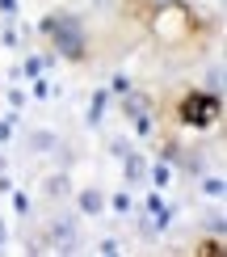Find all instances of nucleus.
Returning a JSON list of instances; mask_svg holds the SVG:
<instances>
[{"label": "nucleus", "mask_w": 227, "mask_h": 257, "mask_svg": "<svg viewBox=\"0 0 227 257\" xmlns=\"http://www.w3.org/2000/svg\"><path fill=\"white\" fill-rule=\"evenodd\" d=\"M151 34H156V42H164V47H181L193 34V13L181 0H160L156 13H151Z\"/></svg>", "instance_id": "f03ea898"}, {"label": "nucleus", "mask_w": 227, "mask_h": 257, "mask_svg": "<svg viewBox=\"0 0 227 257\" xmlns=\"http://www.w3.org/2000/svg\"><path fill=\"white\" fill-rule=\"evenodd\" d=\"M51 236H55V244H59V249H72V219H55Z\"/></svg>", "instance_id": "20e7f679"}, {"label": "nucleus", "mask_w": 227, "mask_h": 257, "mask_svg": "<svg viewBox=\"0 0 227 257\" xmlns=\"http://www.w3.org/2000/svg\"><path fill=\"white\" fill-rule=\"evenodd\" d=\"M177 114H181L185 126H198L202 131V126H210L223 114V101H219V93H189V97L177 105Z\"/></svg>", "instance_id": "7ed1b4c3"}, {"label": "nucleus", "mask_w": 227, "mask_h": 257, "mask_svg": "<svg viewBox=\"0 0 227 257\" xmlns=\"http://www.w3.org/2000/svg\"><path fill=\"white\" fill-rule=\"evenodd\" d=\"M80 211L97 215V211H101V194H97V190H84V194H80Z\"/></svg>", "instance_id": "39448f33"}, {"label": "nucleus", "mask_w": 227, "mask_h": 257, "mask_svg": "<svg viewBox=\"0 0 227 257\" xmlns=\"http://www.w3.org/2000/svg\"><path fill=\"white\" fill-rule=\"evenodd\" d=\"M42 34L63 59H84L89 55V38H84V21L76 13H47L42 17Z\"/></svg>", "instance_id": "f257e3e1"}, {"label": "nucleus", "mask_w": 227, "mask_h": 257, "mask_svg": "<svg viewBox=\"0 0 227 257\" xmlns=\"http://www.w3.org/2000/svg\"><path fill=\"white\" fill-rule=\"evenodd\" d=\"M101 110H105V93H97V97H93V114H89V118L97 122V118H101Z\"/></svg>", "instance_id": "423d86ee"}, {"label": "nucleus", "mask_w": 227, "mask_h": 257, "mask_svg": "<svg viewBox=\"0 0 227 257\" xmlns=\"http://www.w3.org/2000/svg\"><path fill=\"white\" fill-rule=\"evenodd\" d=\"M0 244H5V223H0Z\"/></svg>", "instance_id": "0eeeda50"}]
</instances>
